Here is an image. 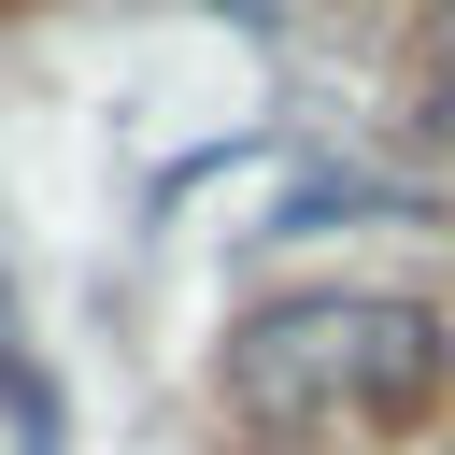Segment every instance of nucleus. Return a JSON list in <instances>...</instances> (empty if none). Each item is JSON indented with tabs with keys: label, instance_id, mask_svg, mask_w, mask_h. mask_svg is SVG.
<instances>
[{
	"label": "nucleus",
	"instance_id": "nucleus-1",
	"mask_svg": "<svg viewBox=\"0 0 455 455\" xmlns=\"http://www.w3.org/2000/svg\"><path fill=\"white\" fill-rule=\"evenodd\" d=\"M228 398L256 441H370L441 398V313L384 284H299L228 327Z\"/></svg>",
	"mask_w": 455,
	"mask_h": 455
},
{
	"label": "nucleus",
	"instance_id": "nucleus-2",
	"mask_svg": "<svg viewBox=\"0 0 455 455\" xmlns=\"http://www.w3.org/2000/svg\"><path fill=\"white\" fill-rule=\"evenodd\" d=\"M0 427H14V455H71V398H57V370L28 355V313H14V270H0Z\"/></svg>",
	"mask_w": 455,
	"mask_h": 455
},
{
	"label": "nucleus",
	"instance_id": "nucleus-3",
	"mask_svg": "<svg viewBox=\"0 0 455 455\" xmlns=\"http://www.w3.org/2000/svg\"><path fill=\"white\" fill-rule=\"evenodd\" d=\"M412 100H427V128H455V14L427 28V85H412Z\"/></svg>",
	"mask_w": 455,
	"mask_h": 455
}]
</instances>
